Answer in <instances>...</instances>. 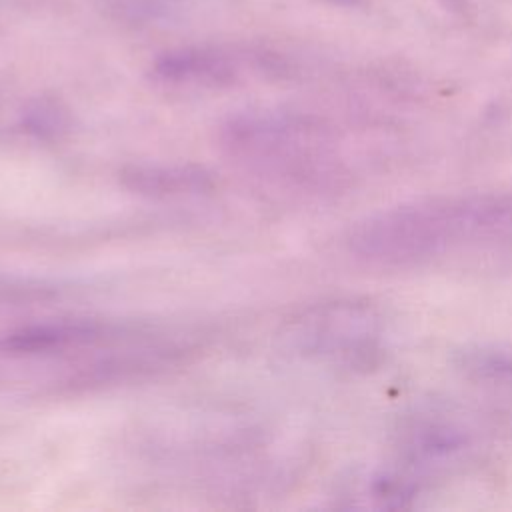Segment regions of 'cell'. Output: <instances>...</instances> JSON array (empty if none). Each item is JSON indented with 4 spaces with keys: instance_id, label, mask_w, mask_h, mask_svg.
Instances as JSON below:
<instances>
[{
    "instance_id": "52a82bcc",
    "label": "cell",
    "mask_w": 512,
    "mask_h": 512,
    "mask_svg": "<svg viewBox=\"0 0 512 512\" xmlns=\"http://www.w3.org/2000/svg\"><path fill=\"white\" fill-rule=\"evenodd\" d=\"M20 122L24 132L40 142H60L72 130V116L68 108L48 96L32 100L22 110Z\"/></svg>"
},
{
    "instance_id": "8992f818",
    "label": "cell",
    "mask_w": 512,
    "mask_h": 512,
    "mask_svg": "<svg viewBox=\"0 0 512 512\" xmlns=\"http://www.w3.org/2000/svg\"><path fill=\"white\" fill-rule=\"evenodd\" d=\"M230 58L210 50H180L166 54L154 66L156 80L172 86H220L234 78Z\"/></svg>"
},
{
    "instance_id": "6da1fadb",
    "label": "cell",
    "mask_w": 512,
    "mask_h": 512,
    "mask_svg": "<svg viewBox=\"0 0 512 512\" xmlns=\"http://www.w3.org/2000/svg\"><path fill=\"white\" fill-rule=\"evenodd\" d=\"M506 230H512V192L430 198L358 222L348 246L370 262L408 264Z\"/></svg>"
},
{
    "instance_id": "5b68a950",
    "label": "cell",
    "mask_w": 512,
    "mask_h": 512,
    "mask_svg": "<svg viewBox=\"0 0 512 512\" xmlns=\"http://www.w3.org/2000/svg\"><path fill=\"white\" fill-rule=\"evenodd\" d=\"M108 338V328L96 322L70 320L22 326L0 338V350L8 354H48L72 346L92 344Z\"/></svg>"
},
{
    "instance_id": "9c48e42d",
    "label": "cell",
    "mask_w": 512,
    "mask_h": 512,
    "mask_svg": "<svg viewBox=\"0 0 512 512\" xmlns=\"http://www.w3.org/2000/svg\"><path fill=\"white\" fill-rule=\"evenodd\" d=\"M332 2H340V4H352V2H356V0H332Z\"/></svg>"
},
{
    "instance_id": "ba28073f",
    "label": "cell",
    "mask_w": 512,
    "mask_h": 512,
    "mask_svg": "<svg viewBox=\"0 0 512 512\" xmlns=\"http://www.w3.org/2000/svg\"><path fill=\"white\" fill-rule=\"evenodd\" d=\"M54 296V290L42 282L0 274V304H28L44 302Z\"/></svg>"
},
{
    "instance_id": "7a4b0ae2",
    "label": "cell",
    "mask_w": 512,
    "mask_h": 512,
    "mask_svg": "<svg viewBox=\"0 0 512 512\" xmlns=\"http://www.w3.org/2000/svg\"><path fill=\"white\" fill-rule=\"evenodd\" d=\"M220 142L238 162L294 182L318 180L330 160L324 132L284 114L234 116L222 126Z\"/></svg>"
},
{
    "instance_id": "3957f363",
    "label": "cell",
    "mask_w": 512,
    "mask_h": 512,
    "mask_svg": "<svg viewBox=\"0 0 512 512\" xmlns=\"http://www.w3.org/2000/svg\"><path fill=\"white\" fill-rule=\"evenodd\" d=\"M382 324L366 302L336 300L306 308L288 324V340L302 354L340 366H366L378 352Z\"/></svg>"
},
{
    "instance_id": "277c9868",
    "label": "cell",
    "mask_w": 512,
    "mask_h": 512,
    "mask_svg": "<svg viewBox=\"0 0 512 512\" xmlns=\"http://www.w3.org/2000/svg\"><path fill=\"white\" fill-rule=\"evenodd\" d=\"M120 184L132 194L168 200L204 196L216 190L214 174L200 164H162V162H136L126 164L118 172Z\"/></svg>"
}]
</instances>
